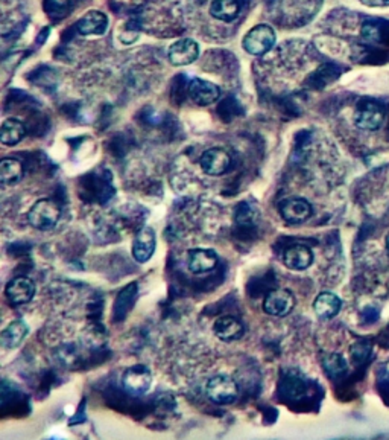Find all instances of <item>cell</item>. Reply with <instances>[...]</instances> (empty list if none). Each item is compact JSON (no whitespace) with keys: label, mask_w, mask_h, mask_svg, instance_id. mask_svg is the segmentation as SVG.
I'll use <instances>...</instances> for the list:
<instances>
[{"label":"cell","mask_w":389,"mask_h":440,"mask_svg":"<svg viewBox=\"0 0 389 440\" xmlns=\"http://www.w3.org/2000/svg\"><path fill=\"white\" fill-rule=\"evenodd\" d=\"M61 218V209L54 200L41 198L31 208L28 214V221L34 229L41 232H49L58 224Z\"/></svg>","instance_id":"cell-1"},{"label":"cell","mask_w":389,"mask_h":440,"mask_svg":"<svg viewBox=\"0 0 389 440\" xmlns=\"http://www.w3.org/2000/svg\"><path fill=\"white\" fill-rule=\"evenodd\" d=\"M275 31L269 25H257L248 31L244 39V49L249 55L262 57L268 54L275 45Z\"/></svg>","instance_id":"cell-2"},{"label":"cell","mask_w":389,"mask_h":440,"mask_svg":"<svg viewBox=\"0 0 389 440\" xmlns=\"http://www.w3.org/2000/svg\"><path fill=\"white\" fill-rule=\"evenodd\" d=\"M205 393L215 404L229 406L238 399L239 386L231 377L216 375L209 379L207 386H205Z\"/></svg>","instance_id":"cell-3"},{"label":"cell","mask_w":389,"mask_h":440,"mask_svg":"<svg viewBox=\"0 0 389 440\" xmlns=\"http://www.w3.org/2000/svg\"><path fill=\"white\" fill-rule=\"evenodd\" d=\"M385 122V110L379 102L365 99L359 102L355 113V123L364 131H377Z\"/></svg>","instance_id":"cell-4"},{"label":"cell","mask_w":389,"mask_h":440,"mask_svg":"<svg viewBox=\"0 0 389 440\" xmlns=\"http://www.w3.org/2000/svg\"><path fill=\"white\" fill-rule=\"evenodd\" d=\"M152 375L142 364L131 366L122 375V386L129 394L142 396L151 388Z\"/></svg>","instance_id":"cell-5"},{"label":"cell","mask_w":389,"mask_h":440,"mask_svg":"<svg viewBox=\"0 0 389 440\" xmlns=\"http://www.w3.org/2000/svg\"><path fill=\"white\" fill-rule=\"evenodd\" d=\"M200 166L202 172L211 175V177H218V175H222L230 170L231 156L229 151L215 146V148H210L202 154L200 159Z\"/></svg>","instance_id":"cell-6"},{"label":"cell","mask_w":389,"mask_h":440,"mask_svg":"<svg viewBox=\"0 0 389 440\" xmlns=\"http://www.w3.org/2000/svg\"><path fill=\"white\" fill-rule=\"evenodd\" d=\"M295 306V297L292 291L286 288H278L271 291L263 302V311L273 317H284L292 312Z\"/></svg>","instance_id":"cell-7"},{"label":"cell","mask_w":389,"mask_h":440,"mask_svg":"<svg viewBox=\"0 0 389 440\" xmlns=\"http://www.w3.org/2000/svg\"><path fill=\"white\" fill-rule=\"evenodd\" d=\"M280 215L289 224H301L309 219L313 214L312 204L299 197L286 198L280 203Z\"/></svg>","instance_id":"cell-8"},{"label":"cell","mask_w":389,"mask_h":440,"mask_svg":"<svg viewBox=\"0 0 389 440\" xmlns=\"http://www.w3.org/2000/svg\"><path fill=\"white\" fill-rule=\"evenodd\" d=\"M200 57V45L193 39H181L171 45L167 58L174 66H189Z\"/></svg>","instance_id":"cell-9"},{"label":"cell","mask_w":389,"mask_h":440,"mask_svg":"<svg viewBox=\"0 0 389 440\" xmlns=\"http://www.w3.org/2000/svg\"><path fill=\"white\" fill-rule=\"evenodd\" d=\"M189 97L196 106L207 107L215 104L221 97V89L216 84L205 81L201 78H195L189 84Z\"/></svg>","instance_id":"cell-10"},{"label":"cell","mask_w":389,"mask_h":440,"mask_svg":"<svg viewBox=\"0 0 389 440\" xmlns=\"http://www.w3.org/2000/svg\"><path fill=\"white\" fill-rule=\"evenodd\" d=\"M5 294L10 302L16 306H21L31 302L35 296V283L29 277L19 276L6 285Z\"/></svg>","instance_id":"cell-11"},{"label":"cell","mask_w":389,"mask_h":440,"mask_svg":"<svg viewBox=\"0 0 389 440\" xmlns=\"http://www.w3.org/2000/svg\"><path fill=\"white\" fill-rule=\"evenodd\" d=\"M218 266V253L211 248H192L187 253V267L193 274H205Z\"/></svg>","instance_id":"cell-12"},{"label":"cell","mask_w":389,"mask_h":440,"mask_svg":"<svg viewBox=\"0 0 389 440\" xmlns=\"http://www.w3.org/2000/svg\"><path fill=\"white\" fill-rule=\"evenodd\" d=\"M157 247V238L156 232H154L151 227H143L137 232L136 238L133 241V258L138 263L148 262L154 252H156Z\"/></svg>","instance_id":"cell-13"},{"label":"cell","mask_w":389,"mask_h":440,"mask_svg":"<svg viewBox=\"0 0 389 440\" xmlns=\"http://www.w3.org/2000/svg\"><path fill=\"white\" fill-rule=\"evenodd\" d=\"M244 325L236 317L231 315H224L219 317L215 323H213V334H215L221 341H234L244 337Z\"/></svg>","instance_id":"cell-14"},{"label":"cell","mask_w":389,"mask_h":440,"mask_svg":"<svg viewBox=\"0 0 389 440\" xmlns=\"http://www.w3.org/2000/svg\"><path fill=\"white\" fill-rule=\"evenodd\" d=\"M108 17L102 11L92 10L81 17L76 23V31L81 35H102L107 32Z\"/></svg>","instance_id":"cell-15"},{"label":"cell","mask_w":389,"mask_h":440,"mask_svg":"<svg viewBox=\"0 0 389 440\" xmlns=\"http://www.w3.org/2000/svg\"><path fill=\"white\" fill-rule=\"evenodd\" d=\"M283 261H284V266L289 270L303 271L312 266L313 253L309 247L297 244V246L289 247L288 250L284 252Z\"/></svg>","instance_id":"cell-16"},{"label":"cell","mask_w":389,"mask_h":440,"mask_svg":"<svg viewBox=\"0 0 389 440\" xmlns=\"http://www.w3.org/2000/svg\"><path fill=\"white\" fill-rule=\"evenodd\" d=\"M341 306H342L341 299L336 294H333V292L326 291V292H321V294L315 299L313 311L319 319L330 320L341 311Z\"/></svg>","instance_id":"cell-17"},{"label":"cell","mask_w":389,"mask_h":440,"mask_svg":"<svg viewBox=\"0 0 389 440\" xmlns=\"http://www.w3.org/2000/svg\"><path fill=\"white\" fill-rule=\"evenodd\" d=\"M29 328L23 320L12 321V323L3 329L2 335H0V343H2L5 349H16L25 340Z\"/></svg>","instance_id":"cell-18"},{"label":"cell","mask_w":389,"mask_h":440,"mask_svg":"<svg viewBox=\"0 0 389 440\" xmlns=\"http://www.w3.org/2000/svg\"><path fill=\"white\" fill-rule=\"evenodd\" d=\"M240 5L238 0H213L210 5V14L211 17L216 20L225 21V23H231V21L239 17Z\"/></svg>","instance_id":"cell-19"},{"label":"cell","mask_w":389,"mask_h":440,"mask_svg":"<svg viewBox=\"0 0 389 440\" xmlns=\"http://www.w3.org/2000/svg\"><path fill=\"white\" fill-rule=\"evenodd\" d=\"M25 134H26V130H25L23 122L11 117V119H6L2 123V128H0V142H2L3 145L14 146L23 141Z\"/></svg>","instance_id":"cell-20"},{"label":"cell","mask_w":389,"mask_h":440,"mask_svg":"<svg viewBox=\"0 0 389 440\" xmlns=\"http://www.w3.org/2000/svg\"><path fill=\"white\" fill-rule=\"evenodd\" d=\"M23 166L17 159H3L0 162V181L5 186H12L21 180Z\"/></svg>","instance_id":"cell-21"},{"label":"cell","mask_w":389,"mask_h":440,"mask_svg":"<svg viewBox=\"0 0 389 440\" xmlns=\"http://www.w3.org/2000/svg\"><path fill=\"white\" fill-rule=\"evenodd\" d=\"M324 369L332 378H336L342 375V373L347 372V361L345 358L339 354H330L324 357Z\"/></svg>","instance_id":"cell-22"},{"label":"cell","mask_w":389,"mask_h":440,"mask_svg":"<svg viewBox=\"0 0 389 440\" xmlns=\"http://www.w3.org/2000/svg\"><path fill=\"white\" fill-rule=\"evenodd\" d=\"M70 8V0H45V11L52 17L64 16Z\"/></svg>","instance_id":"cell-23"},{"label":"cell","mask_w":389,"mask_h":440,"mask_svg":"<svg viewBox=\"0 0 389 440\" xmlns=\"http://www.w3.org/2000/svg\"><path fill=\"white\" fill-rule=\"evenodd\" d=\"M361 3L371 8H380V6H389V0H361Z\"/></svg>","instance_id":"cell-24"},{"label":"cell","mask_w":389,"mask_h":440,"mask_svg":"<svg viewBox=\"0 0 389 440\" xmlns=\"http://www.w3.org/2000/svg\"><path fill=\"white\" fill-rule=\"evenodd\" d=\"M385 247H386V253L389 256V233L386 234V239H385Z\"/></svg>","instance_id":"cell-25"}]
</instances>
